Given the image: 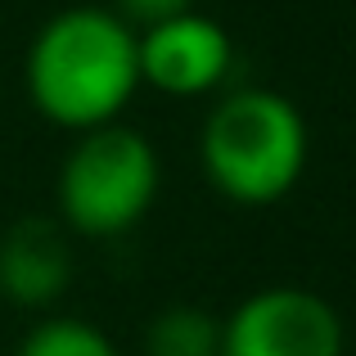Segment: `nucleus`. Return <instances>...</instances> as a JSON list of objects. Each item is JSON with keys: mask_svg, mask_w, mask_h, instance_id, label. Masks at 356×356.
Instances as JSON below:
<instances>
[{"mask_svg": "<svg viewBox=\"0 0 356 356\" xmlns=\"http://www.w3.org/2000/svg\"><path fill=\"white\" fill-rule=\"evenodd\" d=\"M307 122L298 104L266 86H239L212 104L199 131L208 185L239 208H270L307 172Z\"/></svg>", "mask_w": 356, "mask_h": 356, "instance_id": "2", "label": "nucleus"}, {"mask_svg": "<svg viewBox=\"0 0 356 356\" xmlns=\"http://www.w3.org/2000/svg\"><path fill=\"white\" fill-rule=\"evenodd\" d=\"M27 99L63 131H95L122 118L140 90L136 27L104 5H72L45 18L23 59Z\"/></svg>", "mask_w": 356, "mask_h": 356, "instance_id": "1", "label": "nucleus"}, {"mask_svg": "<svg viewBox=\"0 0 356 356\" xmlns=\"http://www.w3.org/2000/svg\"><path fill=\"white\" fill-rule=\"evenodd\" d=\"M185 9H194V0H113V14L127 27H136V32H145L154 23H167V18L185 14Z\"/></svg>", "mask_w": 356, "mask_h": 356, "instance_id": "9", "label": "nucleus"}, {"mask_svg": "<svg viewBox=\"0 0 356 356\" xmlns=\"http://www.w3.org/2000/svg\"><path fill=\"white\" fill-rule=\"evenodd\" d=\"M145 356H221V321L194 302H176L149 321Z\"/></svg>", "mask_w": 356, "mask_h": 356, "instance_id": "7", "label": "nucleus"}, {"mask_svg": "<svg viewBox=\"0 0 356 356\" xmlns=\"http://www.w3.org/2000/svg\"><path fill=\"white\" fill-rule=\"evenodd\" d=\"M343 348L334 302L298 284L257 289L221 321V356H343Z\"/></svg>", "mask_w": 356, "mask_h": 356, "instance_id": "4", "label": "nucleus"}, {"mask_svg": "<svg viewBox=\"0 0 356 356\" xmlns=\"http://www.w3.org/2000/svg\"><path fill=\"white\" fill-rule=\"evenodd\" d=\"M72 284L68 226L50 217H23L0 235V293L14 307L45 312Z\"/></svg>", "mask_w": 356, "mask_h": 356, "instance_id": "6", "label": "nucleus"}, {"mask_svg": "<svg viewBox=\"0 0 356 356\" xmlns=\"http://www.w3.org/2000/svg\"><path fill=\"white\" fill-rule=\"evenodd\" d=\"M158 181H163L158 154L136 127L108 122V127L81 131L63 154L59 181H54L59 221L68 226V235L81 239L127 235L154 208Z\"/></svg>", "mask_w": 356, "mask_h": 356, "instance_id": "3", "label": "nucleus"}, {"mask_svg": "<svg viewBox=\"0 0 356 356\" xmlns=\"http://www.w3.org/2000/svg\"><path fill=\"white\" fill-rule=\"evenodd\" d=\"M18 356H122L104 330L77 316H45L18 343Z\"/></svg>", "mask_w": 356, "mask_h": 356, "instance_id": "8", "label": "nucleus"}, {"mask_svg": "<svg viewBox=\"0 0 356 356\" xmlns=\"http://www.w3.org/2000/svg\"><path fill=\"white\" fill-rule=\"evenodd\" d=\"M140 50V86L176 99H199L226 86L235 68V45L217 18L185 9V14L136 32Z\"/></svg>", "mask_w": 356, "mask_h": 356, "instance_id": "5", "label": "nucleus"}]
</instances>
